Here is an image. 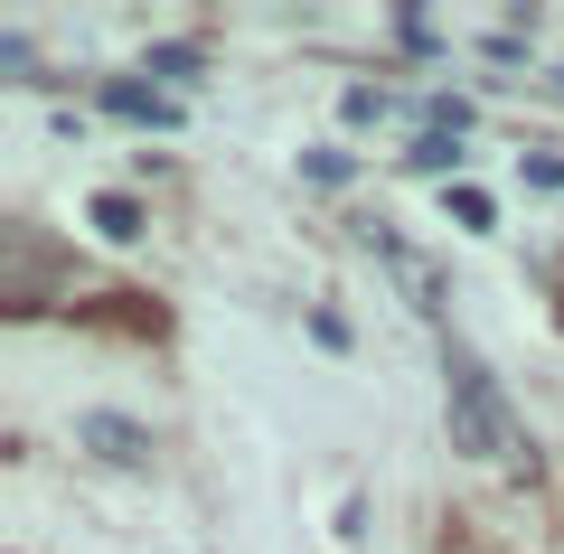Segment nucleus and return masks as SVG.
Wrapping results in <instances>:
<instances>
[{"mask_svg": "<svg viewBox=\"0 0 564 554\" xmlns=\"http://www.w3.org/2000/svg\"><path fill=\"white\" fill-rule=\"evenodd\" d=\"M443 404H452V452H470V460H518V452H527L518 404L499 395V377H489L480 357L452 348V367H443Z\"/></svg>", "mask_w": 564, "mask_h": 554, "instance_id": "1", "label": "nucleus"}, {"mask_svg": "<svg viewBox=\"0 0 564 554\" xmlns=\"http://www.w3.org/2000/svg\"><path fill=\"white\" fill-rule=\"evenodd\" d=\"M76 442H85L95 460H113V470H141V460H151V433H141L132 414H85Z\"/></svg>", "mask_w": 564, "mask_h": 554, "instance_id": "2", "label": "nucleus"}, {"mask_svg": "<svg viewBox=\"0 0 564 554\" xmlns=\"http://www.w3.org/2000/svg\"><path fill=\"white\" fill-rule=\"evenodd\" d=\"M367 245H377V254H386V273H395L404 282V301H414V311H443V273H433V263H423L414 254V245H395V236H386V226H367Z\"/></svg>", "mask_w": 564, "mask_h": 554, "instance_id": "3", "label": "nucleus"}, {"mask_svg": "<svg viewBox=\"0 0 564 554\" xmlns=\"http://www.w3.org/2000/svg\"><path fill=\"white\" fill-rule=\"evenodd\" d=\"M104 113H122V122H151V132H170V122H180V104H170V95H151V85H132V76H113V85H104Z\"/></svg>", "mask_w": 564, "mask_h": 554, "instance_id": "4", "label": "nucleus"}, {"mask_svg": "<svg viewBox=\"0 0 564 554\" xmlns=\"http://www.w3.org/2000/svg\"><path fill=\"white\" fill-rule=\"evenodd\" d=\"M85 217H95V236H104V245H132L141 226H151V217H141V198H132V188H104V198L85 207Z\"/></svg>", "mask_w": 564, "mask_h": 554, "instance_id": "5", "label": "nucleus"}, {"mask_svg": "<svg viewBox=\"0 0 564 554\" xmlns=\"http://www.w3.org/2000/svg\"><path fill=\"white\" fill-rule=\"evenodd\" d=\"M339 113H348V122H377V113H386V85H348Z\"/></svg>", "mask_w": 564, "mask_h": 554, "instance_id": "6", "label": "nucleus"}, {"mask_svg": "<svg viewBox=\"0 0 564 554\" xmlns=\"http://www.w3.org/2000/svg\"><path fill=\"white\" fill-rule=\"evenodd\" d=\"M452 160H462V151H452V132H423L414 141V170H452Z\"/></svg>", "mask_w": 564, "mask_h": 554, "instance_id": "7", "label": "nucleus"}, {"mask_svg": "<svg viewBox=\"0 0 564 554\" xmlns=\"http://www.w3.org/2000/svg\"><path fill=\"white\" fill-rule=\"evenodd\" d=\"M452 226H489V198H480V188H452Z\"/></svg>", "mask_w": 564, "mask_h": 554, "instance_id": "8", "label": "nucleus"}, {"mask_svg": "<svg viewBox=\"0 0 564 554\" xmlns=\"http://www.w3.org/2000/svg\"><path fill=\"white\" fill-rule=\"evenodd\" d=\"M302 170H311V178H329V188H339V178H348V151H302Z\"/></svg>", "mask_w": 564, "mask_h": 554, "instance_id": "9", "label": "nucleus"}, {"mask_svg": "<svg viewBox=\"0 0 564 554\" xmlns=\"http://www.w3.org/2000/svg\"><path fill=\"white\" fill-rule=\"evenodd\" d=\"M527 178H536V188H564V151H536V160H527Z\"/></svg>", "mask_w": 564, "mask_h": 554, "instance_id": "10", "label": "nucleus"}]
</instances>
